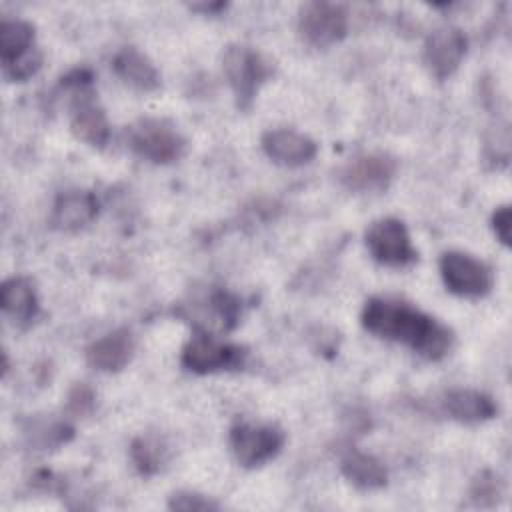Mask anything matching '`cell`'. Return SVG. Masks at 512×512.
Returning <instances> with one entry per match:
<instances>
[{
  "instance_id": "7402d4cb",
  "label": "cell",
  "mask_w": 512,
  "mask_h": 512,
  "mask_svg": "<svg viewBox=\"0 0 512 512\" xmlns=\"http://www.w3.org/2000/svg\"><path fill=\"white\" fill-rule=\"evenodd\" d=\"M94 392L90 386L86 384H76L70 394H68V404H66V410L72 414V416H86L88 412H92L94 408Z\"/></svg>"
},
{
  "instance_id": "4fadbf2b",
  "label": "cell",
  "mask_w": 512,
  "mask_h": 512,
  "mask_svg": "<svg viewBox=\"0 0 512 512\" xmlns=\"http://www.w3.org/2000/svg\"><path fill=\"white\" fill-rule=\"evenodd\" d=\"M134 354V338L130 330L120 328L98 340H94L86 348V360L92 368L100 372H118L122 370Z\"/></svg>"
},
{
  "instance_id": "8fae6325",
  "label": "cell",
  "mask_w": 512,
  "mask_h": 512,
  "mask_svg": "<svg viewBox=\"0 0 512 512\" xmlns=\"http://www.w3.org/2000/svg\"><path fill=\"white\" fill-rule=\"evenodd\" d=\"M262 150L266 156L282 166H304L316 156V142L296 130L290 128H274L264 132Z\"/></svg>"
},
{
  "instance_id": "44dd1931",
  "label": "cell",
  "mask_w": 512,
  "mask_h": 512,
  "mask_svg": "<svg viewBox=\"0 0 512 512\" xmlns=\"http://www.w3.org/2000/svg\"><path fill=\"white\" fill-rule=\"evenodd\" d=\"M502 494V486L498 476H494L492 472H482L472 488H470V498L478 504V506H490L498 500V496Z\"/></svg>"
},
{
  "instance_id": "2e32d148",
  "label": "cell",
  "mask_w": 512,
  "mask_h": 512,
  "mask_svg": "<svg viewBox=\"0 0 512 512\" xmlns=\"http://www.w3.org/2000/svg\"><path fill=\"white\" fill-rule=\"evenodd\" d=\"M0 304L16 324L34 320L38 314V296L34 284L24 276L8 278L0 288Z\"/></svg>"
},
{
  "instance_id": "6da1fadb",
  "label": "cell",
  "mask_w": 512,
  "mask_h": 512,
  "mask_svg": "<svg viewBox=\"0 0 512 512\" xmlns=\"http://www.w3.org/2000/svg\"><path fill=\"white\" fill-rule=\"evenodd\" d=\"M362 326L392 342L410 346L428 360H440L452 348V332L422 310L390 298H370L362 310Z\"/></svg>"
},
{
  "instance_id": "ffe728a7",
  "label": "cell",
  "mask_w": 512,
  "mask_h": 512,
  "mask_svg": "<svg viewBox=\"0 0 512 512\" xmlns=\"http://www.w3.org/2000/svg\"><path fill=\"white\" fill-rule=\"evenodd\" d=\"M210 310L220 328L230 330L236 326L238 316H240V302L236 296H232L226 290H216L210 296Z\"/></svg>"
},
{
  "instance_id": "8992f818",
  "label": "cell",
  "mask_w": 512,
  "mask_h": 512,
  "mask_svg": "<svg viewBox=\"0 0 512 512\" xmlns=\"http://www.w3.org/2000/svg\"><path fill=\"white\" fill-rule=\"evenodd\" d=\"M366 246L374 260L384 266L402 268L416 260V250L412 246L408 228L398 218L376 220L366 230Z\"/></svg>"
},
{
  "instance_id": "277c9868",
  "label": "cell",
  "mask_w": 512,
  "mask_h": 512,
  "mask_svg": "<svg viewBox=\"0 0 512 512\" xmlns=\"http://www.w3.org/2000/svg\"><path fill=\"white\" fill-rule=\"evenodd\" d=\"M348 30V14L342 4L334 2H306L298 14L300 36L316 46L326 48L340 42Z\"/></svg>"
},
{
  "instance_id": "9a60e30c",
  "label": "cell",
  "mask_w": 512,
  "mask_h": 512,
  "mask_svg": "<svg viewBox=\"0 0 512 512\" xmlns=\"http://www.w3.org/2000/svg\"><path fill=\"white\" fill-rule=\"evenodd\" d=\"M112 66H114V72L118 74V78L124 80L134 90L152 92L160 86V74H158L156 66L152 64V60L146 54H142L134 46L122 48L114 56Z\"/></svg>"
},
{
  "instance_id": "52a82bcc",
  "label": "cell",
  "mask_w": 512,
  "mask_h": 512,
  "mask_svg": "<svg viewBox=\"0 0 512 512\" xmlns=\"http://www.w3.org/2000/svg\"><path fill=\"white\" fill-rule=\"evenodd\" d=\"M440 276L452 294L478 298L490 292L492 272L490 268L464 252H444L440 258Z\"/></svg>"
},
{
  "instance_id": "30bf717a",
  "label": "cell",
  "mask_w": 512,
  "mask_h": 512,
  "mask_svg": "<svg viewBox=\"0 0 512 512\" xmlns=\"http://www.w3.org/2000/svg\"><path fill=\"white\" fill-rule=\"evenodd\" d=\"M466 54V36L462 30L446 26L434 30L424 44V64L438 80L456 72Z\"/></svg>"
},
{
  "instance_id": "ac0fdd59",
  "label": "cell",
  "mask_w": 512,
  "mask_h": 512,
  "mask_svg": "<svg viewBox=\"0 0 512 512\" xmlns=\"http://www.w3.org/2000/svg\"><path fill=\"white\" fill-rule=\"evenodd\" d=\"M340 468L346 480L362 490L382 488L388 480L384 464L372 454H364L360 450H348L342 458Z\"/></svg>"
},
{
  "instance_id": "d6986e66",
  "label": "cell",
  "mask_w": 512,
  "mask_h": 512,
  "mask_svg": "<svg viewBox=\"0 0 512 512\" xmlns=\"http://www.w3.org/2000/svg\"><path fill=\"white\" fill-rule=\"evenodd\" d=\"M130 456H132V462L138 468V472L150 476V474L160 472V468L166 464L168 448H166L164 440H160L158 436L146 434V436H138L132 442Z\"/></svg>"
},
{
  "instance_id": "cb8c5ba5",
  "label": "cell",
  "mask_w": 512,
  "mask_h": 512,
  "mask_svg": "<svg viewBox=\"0 0 512 512\" xmlns=\"http://www.w3.org/2000/svg\"><path fill=\"white\" fill-rule=\"evenodd\" d=\"M510 222H512L510 206H500V208H496V212L492 214V228H494L498 240H500L504 246L510 244Z\"/></svg>"
},
{
  "instance_id": "e0dca14e",
  "label": "cell",
  "mask_w": 512,
  "mask_h": 512,
  "mask_svg": "<svg viewBox=\"0 0 512 512\" xmlns=\"http://www.w3.org/2000/svg\"><path fill=\"white\" fill-rule=\"evenodd\" d=\"M36 52L34 26L26 20H2L0 24V58L2 68H10Z\"/></svg>"
},
{
  "instance_id": "3957f363",
  "label": "cell",
  "mask_w": 512,
  "mask_h": 512,
  "mask_svg": "<svg viewBox=\"0 0 512 512\" xmlns=\"http://www.w3.org/2000/svg\"><path fill=\"white\" fill-rule=\"evenodd\" d=\"M132 150L154 164L178 160L186 148L182 134L162 118H144L130 130Z\"/></svg>"
},
{
  "instance_id": "7a4b0ae2",
  "label": "cell",
  "mask_w": 512,
  "mask_h": 512,
  "mask_svg": "<svg viewBox=\"0 0 512 512\" xmlns=\"http://www.w3.org/2000/svg\"><path fill=\"white\" fill-rule=\"evenodd\" d=\"M226 80L240 108H250L260 86L272 76V64L256 48L246 44H230L222 56Z\"/></svg>"
},
{
  "instance_id": "5b68a950",
  "label": "cell",
  "mask_w": 512,
  "mask_h": 512,
  "mask_svg": "<svg viewBox=\"0 0 512 512\" xmlns=\"http://www.w3.org/2000/svg\"><path fill=\"white\" fill-rule=\"evenodd\" d=\"M284 444V432L272 424H246L238 422L230 428V448L234 458L246 466H262L264 462L272 460Z\"/></svg>"
},
{
  "instance_id": "7c38bea8",
  "label": "cell",
  "mask_w": 512,
  "mask_h": 512,
  "mask_svg": "<svg viewBox=\"0 0 512 512\" xmlns=\"http://www.w3.org/2000/svg\"><path fill=\"white\" fill-rule=\"evenodd\" d=\"M98 214V202L92 192L66 190L58 194L52 206L50 224L62 232H76L88 226Z\"/></svg>"
},
{
  "instance_id": "d4e9b609",
  "label": "cell",
  "mask_w": 512,
  "mask_h": 512,
  "mask_svg": "<svg viewBox=\"0 0 512 512\" xmlns=\"http://www.w3.org/2000/svg\"><path fill=\"white\" fill-rule=\"evenodd\" d=\"M194 10H204V12H216V10H222V8H226V4L224 2H216V4H194L192 6Z\"/></svg>"
},
{
  "instance_id": "9c48e42d",
  "label": "cell",
  "mask_w": 512,
  "mask_h": 512,
  "mask_svg": "<svg viewBox=\"0 0 512 512\" xmlns=\"http://www.w3.org/2000/svg\"><path fill=\"white\" fill-rule=\"evenodd\" d=\"M396 172V160L382 152L360 154L352 158L342 174L340 180L348 190L354 192H382L388 188Z\"/></svg>"
},
{
  "instance_id": "603a6c76",
  "label": "cell",
  "mask_w": 512,
  "mask_h": 512,
  "mask_svg": "<svg viewBox=\"0 0 512 512\" xmlns=\"http://www.w3.org/2000/svg\"><path fill=\"white\" fill-rule=\"evenodd\" d=\"M168 508L172 510H216L218 504L196 492H178L170 496Z\"/></svg>"
},
{
  "instance_id": "ba28073f",
  "label": "cell",
  "mask_w": 512,
  "mask_h": 512,
  "mask_svg": "<svg viewBox=\"0 0 512 512\" xmlns=\"http://www.w3.org/2000/svg\"><path fill=\"white\" fill-rule=\"evenodd\" d=\"M244 350L232 344L218 342L208 334L192 336L182 348V366L196 374L228 370L242 364Z\"/></svg>"
},
{
  "instance_id": "5bb4252c",
  "label": "cell",
  "mask_w": 512,
  "mask_h": 512,
  "mask_svg": "<svg viewBox=\"0 0 512 512\" xmlns=\"http://www.w3.org/2000/svg\"><path fill=\"white\" fill-rule=\"evenodd\" d=\"M444 410L450 418L464 424H480L496 416L494 400L478 390L454 388L444 394Z\"/></svg>"
}]
</instances>
